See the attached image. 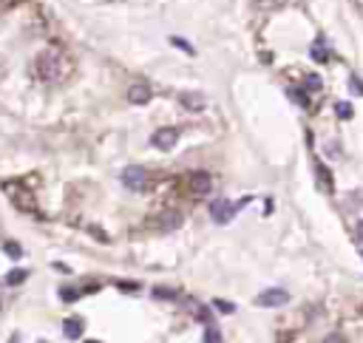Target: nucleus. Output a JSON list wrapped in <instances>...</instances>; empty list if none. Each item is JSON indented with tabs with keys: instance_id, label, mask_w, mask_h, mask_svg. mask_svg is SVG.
Segmentation results:
<instances>
[{
	"instance_id": "1",
	"label": "nucleus",
	"mask_w": 363,
	"mask_h": 343,
	"mask_svg": "<svg viewBox=\"0 0 363 343\" xmlns=\"http://www.w3.org/2000/svg\"><path fill=\"white\" fill-rule=\"evenodd\" d=\"M37 74L45 79V82H54L60 77V51L57 48H48L37 57Z\"/></svg>"
},
{
	"instance_id": "2",
	"label": "nucleus",
	"mask_w": 363,
	"mask_h": 343,
	"mask_svg": "<svg viewBox=\"0 0 363 343\" xmlns=\"http://www.w3.org/2000/svg\"><path fill=\"white\" fill-rule=\"evenodd\" d=\"M247 202H250V199H241V202H236V204L227 202V199H219V202H213V204H210V216H213V221H216V224H230L233 216H236V213H239Z\"/></svg>"
},
{
	"instance_id": "3",
	"label": "nucleus",
	"mask_w": 363,
	"mask_h": 343,
	"mask_svg": "<svg viewBox=\"0 0 363 343\" xmlns=\"http://www.w3.org/2000/svg\"><path fill=\"white\" fill-rule=\"evenodd\" d=\"M122 185L128 187V190H145V185H148V170L142 165H131L122 170Z\"/></svg>"
},
{
	"instance_id": "4",
	"label": "nucleus",
	"mask_w": 363,
	"mask_h": 343,
	"mask_svg": "<svg viewBox=\"0 0 363 343\" xmlns=\"http://www.w3.org/2000/svg\"><path fill=\"white\" fill-rule=\"evenodd\" d=\"M290 304V292L275 287V290H264L261 295L256 298V307H267V309H275V307H287Z\"/></svg>"
},
{
	"instance_id": "5",
	"label": "nucleus",
	"mask_w": 363,
	"mask_h": 343,
	"mask_svg": "<svg viewBox=\"0 0 363 343\" xmlns=\"http://www.w3.org/2000/svg\"><path fill=\"white\" fill-rule=\"evenodd\" d=\"M176 142H179V131H176V128H159V131L151 136V145H153V148H159V150L176 148Z\"/></svg>"
},
{
	"instance_id": "6",
	"label": "nucleus",
	"mask_w": 363,
	"mask_h": 343,
	"mask_svg": "<svg viewBox=\"0 0 363 343\" xmlns=\"http://www.w3.org/2000/svg\"><path fill=\"white\" fill-rule=\"evenodd\" d=\"M187 185H190L193 196H207L213 190V182H210L207 173H190V176H187Z\"/></svg>"
},
{
	"instance_id": "7",
	"label": "nucleus",
	"mask_w": 363,
	"mask_h": 343,
	"mask_svg": "<svg viewBox=\"0 0 363 343\" xmlns=\"http://www.w3.org/2000/svg\"><path fill=\"white\" fill-rule=\"evenodd\" d=\"M82 332H85V321L82 318H65V324H62V335L68 338V341H77V338H82Z\"/></svg>"
},
{
	"instance_id": "8",
	"label": "nucleus",
	"mask_w": 363,
	"mask_h": 343,
	"mask_svg": "<svg viewBox=\"0 0 363 343\" xmlns=\"http://www.w3.org/2000/svg\"><path fill=\"white\" fill-rule=\"evenodd\" d=\"M151 88L145 85V82H136V85H131L128 88V99H131L133 105H145V102H151Z\"/></svg>"
},
{
	"instance_id": "9",
	"label": "nucleus",
	"mask_w": 363,
	"mask_h": 343,
	"mask_svg": "<svg viewBox=\"0 0 363 343\" xmlns=\"http://www.w3.org/2000/svg\"><path fill=\"white\" fill-rule=\"evenodd\" d=\"M179 102L187 108V111H202L204 108V94H196V91H185L182 97H179Z\"/></svg>"
},
{
	"instance_id": "10",
	"label": "nucleus",
	"mask_w": 363,
	"mask_h": 343,
	"mask_svg": "<svg viewBox=\"0 0 363 343\" xmlns=\"http://www.w3.org/2000/svg\"><path fill=\"white\" fill-rule=\"evenodd\" d=\"M3 190H6L9 196H14V199H17V204L23 207V210H31V207H34V204H31V196L23 193L17 185H3Z\"/></svg>"
},
{
	"instance_id": "11",
	"label": "nucleus",
	"mask_w": 363,
	"mask_h": 343,
	"mask_svg": "<svg viewBox=\"0 0 363 343\" xmlns=\"http://www.w3.org/2000/svg\"><path fill=\"white\" fill-rule=\"evenodd\" d=\"M179 224H182V216H179V213H162L159 216L162 230H173V227H179Z\"/></svg>"
},
{
	"instance_id": "12",
	"label": "nucleus",
	"mask_w": 363,
	"mask_h": 343,
	"mask_svg": "<svg viewBox=\"0 0 363 343\" xmlns=\"http://www.w3.org/2000/svg\"><path fill=\"white\" fill-rule=\"evenodd\" d=\"M315 173L321 176V187H324V190H332V173H329L327 167L318 165V167H315Z\"/></svg>"
},
{
	"instance_id": "13",
	"label": "nucleus",
	"mask_w": 363,
	"mask_h": 343,
	"mask_svg": "<svg viewBox=\"0 0 363 343\" xmlns=\"http://www.w3.org/2000/svg\"><path fill=\"white\" fill-rule=\"evenodd\" d=\"M26 278H28V270H14V273L6 275V284H9V287H14V284H23Z\"/></svg>"
},
{
	"instance_id": "14",
	"label": "nucleus",
	"mask_w": 363,
	"mask_h": 343,
	"mask_svg": "<svg viewBox=\"0 0 363 343\" xmlns=\"http://www.w3.org/2000/svg\"><path fill=\"white\" fill-rule=\"evenodd\" d=\"M202 343H222V332H219L216 326H207V329H204Z\"/></svg>"
},
{
	"instance_id": "15",
	"label": "nucleus",
	"mask_w": 363,
	"mask_h": 343,
	"mask_svg": "<svg viewBox=\"0 0 363 343\" xmlns=\"http://www.w3.org/2000/svg\"><path fill=\"white\" fill-rule=\"evenodd\" d=\"M153 298L156 301H176V292L173 290H168V287H156V290H153Z\"/></svg>"
},
{
	"instance_id": "16",
	"label": "nucleus",
	"mask_w": 363,
	"mask_h": 343,
	"mask_svg": "<svg viewBox=\"0 0 363 343\" xmlns=\"http://www.w3.org/2000/svg\"><path fill=\"white\" fill-rule=\"evenodd\" d=\"M312 60H318V62H327L329 60V51L324 48V43H315V45H312Z\"/></svg>"
},
{
	"instance_id": "17",
	"label": "nucleus",
	"mask_w": 363,
	"mask_h": 343,
	"mask_svg": "<svg viewBox=\"0 0 363 343\" xmlns=\"http://www.w3.org/2000/svg\"><path fill=\"white\" fill-rule=\"evenodd\" d=\"M290 99H295V102H298L301 108H307V105H310V99H307V94H304L301 88H290Z\"/></svg>"
},
{
	"instance_id": "18",
	"label": "nucleus",
	"mask_w": 363,
	"mask_h": 343,
	"mask_svg": "<svg viewBox=\"0 0 363 343\" xmlns=\"http://www.w3.org/2000/svg\"><path fill=\"white\" fill-rule=\"evenodd\" d=\"M216 309L224 312V315H233L236 312V304H230V301H224V298H216Z\"/></svg>"
},
{
	"instance_id": "19",
	"label": "nucleus",
	"mask_w": 363,
	"mask_h": 343,
	"mask_svg": "<svg viewBox=\"0 0 363 343\" xmlns=\"http://www.w3.org/2000/svg\"><path fill=\"white\" fill-rule=\"evenodd\" d=\"M80 295H82L80 290H71V287H62V290H60V298H62V301H68V304H71V301H77Z\"/></svg>"
},
{
	"instance_id": "20",
	"label": "nucleus",
	"mask_w": 363,
	"mask_h": 343,
	"mask_svg": "<svg viewBox=\"0 0 363 343\" xmlns=\"http://www.w3.org/2000/svg\"><path fill=\"white\" fill-rule=\"evenodd\" d=\"M335 111H338V116H341V119H352V114H355L349 102H338V108H335Z\"/></svg>"
},
{
	"instance_id": "21",
	"label": "nucleus",
	"mask_w": 363,
	"mask_h": 343,
	"mask_svg": "<svg viewBox=\"0 0 363 343\" xmlns=\"http://www.w3.org/2000/svg\"><path fill=\"white\" fill-rule=\"evenodd\" d=\"M170 43L179 45V48H182V51H187V54H196V48H193L190 43H187V40H182V37H170Z\"/></svg>"
},
{
	"instance_id": "22",
	"label": "nucleus",
	"mask_w": 363,
	"mask_h": 343,
	"mask_svg": "<svg viewBox=\"0 0 363 343\" xmlns=\"http://www.w3.org/2000/svg\"><path fill=\"white\" fill-rule=\"evenodd\" d=\"M6 255H11V258H20L23 255V250H20V244H14V241H6Z\"/></svg>"
},
{
	"instance_id": "23",
	"label": "nucleus",
	"mask_w": 363,
	"mask_h": 343,
	"mask_svg": "<svg viewBox=\"0 0 363 343\" xmlns=\"http://www.w3.org/2000/svg\"><path fill=\"white\" fill-rule=\"evenodd\" d=\"M304 82H307V91H318L321 88V77H318V74H310Z\"/></svg>"
},
{
	"instance_id": "24",
	"label": "nucleus",
	"mask_w": 363,
	"mask_h": 343,
	"mask_svg": "<svg viewBox=\"0 0 363 343\" xmlns=\"http://www.w3.org/2000/svg\"><path fill=\"white\" fill-rule=\"evenodd\" d=\"M116 287L119 290H139V284H133V281H116Z\"/></svg>"
},
{
	"instance_id": "25",
	"label": "nucleus",
	"mask_w": 363,
	"mask_h": 343,
	"mask_svg": "<svg viewBox=\"0 0 363 343\" xmlns=\"http://www.w3.org/2000/svg\"><path fill=\"white\" fill-rule=\"evenodd\" d=\"M349 82H352V91H355V94H363V82H361L358 77H352Z\"/></svg>"
},
{
	"instance_id": "26",
	"label": "nucleus",
	"mask_w": 363,
	"mask_h": 343,
	"mask_svg": "<svg viewBox=\"0 0 363 343\" xmlns=\"http://www.w3.org/2000/svg\"><path fill=\"white\" fill-rule=\"evenodd\" d=\"M324 343H344V338H341V335H327Z\"/></svg>"
},
{
	"instance_id": "27",
	"label": "nucleus",
	"mask_w": 363,
	"mask_h": 343,
	"mask_svg": "<svg viewBox=\"0 0 363 343\" xmlns=\"http://www.w3.org/2000/svg\"><path fill=\"white\" fill-rule=\"evenodd\" d=\"M85 343H102V341H85Z\"/></svg>"
},
{
	"instance_id": "28",
	"label": "nucleus",
	"mask_w": 363,
	"mask_h": 343,
	"mask_svg": "<svg viewBox=\"0 0 363 343\" xmlns=\"http://www.w3.org/2000/svg\"><path fill=\"white\" fill-rule=\"evenodd\" d=\"M361 238H363V224H361Z\"/></svg>"
},
{
	"instance_id": "29",
	"label": "nucleus",
	"mask_w": 363,
	"mask_h": 343,
	"mask_svg": "<svg viewBox=\"0 0 363 343\" xmlns=\"http://www.w3.org/2000/svg\"><path fill=\"white\" fill-rule=\"evenodd\" d=\"M37 343H48V341H37Z\"/></svg>"
}]
</instances>
